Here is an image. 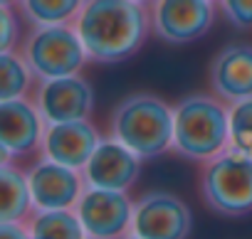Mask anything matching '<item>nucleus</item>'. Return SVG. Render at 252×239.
Instances as JSON below:
<instances>
[{
	"mask_svg": "<svg viewBox=\"0 0 252 239\" xmlns=\"http://www.w3.org/2000/svg\"><path fill=\"white\" fill-rule=\"evenodd\" d=\"M230 148V104L215 94H188L176 104L173 151L205 163Z\"/></svg>",
	"mask_w": 252,
	"mask_h": 239,
	"instance_id": "nucleus-3",
	"label": "nucleus"
},
{
	"mask_svg": "<svg viewBox=\"0 0 252 239\" xmlns=\"http://www.w3.org/2000/svg\"><path fill=\"white\" fill-rule=\"evenodd\" d=\"M89 59L116 64L134 57L154 32L151 8L134 0H87L72 23Z\"/></svg>",
	"mask_w": 252,
	"mask_h": 239,
	"instance_id": "nucleus-1",
	"label": "nucleus"
},
{
	"mask_svg": "<svg viewBox=\"0 0 252 239\" xmlns=\"http://www.w3.org/2000/svg\"><path fill=\"white\" fill-rule=\"evenodd\" d=\"M121 239H139V237H136V234H131V232H129V234H126V237H121Z\"/></svg>",
	"mask_w": 252,
	"mask_h": 239,
	"instance_id": "nucleus-25",
	"label": "nucleus"
},
{
	"mask_svg": "<svg viewBox=\"0 0 252 239\" xmlns=\"http://www.w3.org/2000/svg\"><path fill=\"white\" fill-rule=\"evenodd\" d=\"M15 3H20V0H0V8H13Z\"/></svg>",
	"mask_w": 252,
	"mask_h": 239,
	"instance_id": "nucleus-23",
	"label": "nucleus"
},
{
	"mask_svg": "<svg viewBox=\"0 0 252 239\" xmlns=\"http://www.w3.org/2000/svg\"><path fill=\"white\" fill-rule=\"evenodd\" d=\"M20 42V23L13 8H0V52H10Z\"/></svg>",
	"mask_w": 252,
	"mask_h": 239,
	"instance_id": "nucleus-21",
	"label": "nucleus"
},
{
	"mask_svg": "<svg viewBox=\"0 0 252 239\" xmlns=\"http://www.w3.org/2000/svg\"><path fill=\"white\" fill-rule=\"evenodd\" d=\"M87 0H20V13L30 25L74 23Z\"/></svg>",
	"mask_w": 252,
	"mask_h": 239,
	"instance_id": "nucleus-17",
	"label": "nucleus"
},
{
	"mask_svg": "<svg viewBox=\"0 0 252 239\" xmlns=\"http://www.w3.org/2000/svg\"><path fill=\"white\" fill-rule=\"evenodd\" d=\"M210 94L225 104H237L252 99V45L230 42L210 62L208 69Z\"/></svg>",
	"mask_w": 252,
	"mask_h": 239,
	"instance_id": "nucleus-13",
	"label": "nucleus"
},
{
	"mask_svg": "<svg viewBox=\"0 0 252 239\" xmlns=\"http://www.w3.org/2000/svg\"><path fill=\"white\" fill-rule=\"evenodd\" d=\"M20 54L37 81L72 77L84 69L89 54L72 23L67 25H32L20 45Z\"/></svg>",
	"mask_w": 252,
	"mask_h": 239,
	"instance_id": "nucleus-4",
	"label": "nucleus"
},
{
	"mask_svg": "<svg viewBox=\"0 0 252 239\" xmlns=\"http://www.w3.org/2000/svg\"><path fill=\"white\" fill-rule=\"evenodd\" d=\"M213 3H218V0H213Z\"/></svg>",
	"mask_w": 252,
	"mask_h": 239,
	"instance_id": "nucleus-26",
	"label": "nucleus"
},
{
	"mask_svg": "<svg viewBox=\"0 0 252 239\" xmlns=\"http://www.w3.org/2000/svg\"><path fill=\"white\" fill-rule=\"evenodd\" d=\"M176 106L166 99L136 91L124 96L109 113V136L131 148L141 160L173 151Z\"/></svg>",
	"mask_w": 252,
	"mask_h": 239,
	"instance_id": "nucleus-2",
	"label": "nucleus"
},
{
	"mask_svg": "<svg viewBox=\"0 0 252 239\" xmlns=\"http://www.w3.org/2000/svg\"><path fill=\"white\" fill-rule=\"evenodd\" d=\"M139 173H141V158L111 136L101 138V143L82 168L87 187H104L121 192H126L139 180Z\"/></svg>",
	"mask_w": 252,
	"mask_h": 239,
	"instance_id": "nucleus-12",
	"label": "nucleus"
},
{
	"mask_svg": "<svg viewBox=\"0 0 252 239\" xmlns=\"http://www.w3.org/2000/svg\"><path fill=\"white\" fill-rule=\"evenodd\" d=\"M0 192H3L0 222H25L30 212L35 210L28 173L13 168L10 163L0 165Z\"/></svg>",
	"mask_w": 252,
	"mask_h": 239,
	"instance_id": "nucleus-15",
	"label": "nucleus"
},
{
	"mask_svg": "<svg viewBox=\"0 0 252 239\" xmlns=\"http://www.w3.org/2000/svg\"><path fill=\"white\" fill-rule=\"evenodd\" d=\"M28 183L35 210H74L87 190L82 170L55 163L45 156L28 168Z\"/></svg>",
	"mask_w": 252,
	"mask_h": 239,
	"instance_id": "nucleus-11",
	"label": "nucleus"
},
{
	"mask_svg": "<svg viewBox=\"0 0 252 239\" xmlns=\"http://www.w3.org/2000/svg\"><path fill=\"white\" fill-rule=\"evenodd\" d=\"M32 84L35 74L20 52H0V101L28 96Z\"/></svg>",
	"mask_w": 252,
	"mask_h": 239,
	"instance_id": "nucleus-18",
	"label": "nucleus"
},
{
	"mask_svg": "<svg viewBox=\"0 0 252 239\" xmlns=\"http://www.w3.org/2000/svg\"><path fill=\"white\" fill-rule=\"evenodd\" d=\"M32 239H87L74 210H35L28 219Z\"/></svg>",
	"mask_w": 252,
	"mask_h": 239,
	"instance_id": "nucleus-16",
	"label": "nucleus"
},
{
	"mask_svg": "<svg viewBox=\"0 0 252 239\" xmlns=\"http://www.w3.org/2000/svg\"><path fill=\"white\" fill-rule=\"evenodd\" d=\"M0 239H32L25 222H0Z\"/></svg>",
	"mask_w": 252,
	"mask_h": 239,
	"instance_id": "nucleus-22",
	"label": "nucleus"
},
{
	"mask_svg": "<svg viewBox=\"0 0 252 239\" xmlns=\"http://www.w3.org/2000/svg\"><path fill=\"white\" fill-rule=\"evenodd\" d=\"M99 143H101V136L89 118H84V121H67V124H47L40 153L55 163L82 170Z\"/></svg>",
	"mask_w": 252,
	"mask_h": 239,
	"instance_id": "nucleus-14",
	"label": "nucleus"
},
{
	"mask_svg": "<svg viewBox=\"0 0 252 239\" xmlns=\"http://www.w3.org/2000/svg\"><path fill=\"white\" fill-rule=\"evenodd\" d=\"M225 20L237 30H252V0H218Z\"/></svg>",
	"mask_w": 252,
	"mask_h": 239,
	"instance_id": "nucleus-20",
	"label": "nucleus"
},
{
	"mask_svg": "<svg viewBox=\"0 0 252 239\" xmlns=\"http://www.w3.org/2000/svg\"><path fill=\"white\" fill-rule=\"evenodd\" d=\"M45 129L47 121L42 118L35 99L20 96L10 101H0V151H3V163L40 151Z\"/></svg>",
	"mask_w": 252,
	"mask_h": 239,
	"instance_id": "nucleus-9",
	"label": "nucleus"
},
{
	"mask_svg": "<svg viewBox=\"0 0 252 239\" xmlns=\"http://www.w3.org/2000/svg\"><path fill=\"white\" fill-rule=\"evenodd\" d=\"M215 23L213 0H156L151 5L154 35L166 45H188Z\"/></svg>",
	"mask_w": 252,
	"mask_h": 239,
	"instance_id": "nucleus-8",
	"label": "nucleus"
},
{
	"mask_svg": "<svg viewBox=\"0 0 252 239\" xmlns=\"http://www.w3.org/2000/svg\"><path fill=\"white\" fill-rule=\"evenodd\" d=\"M203 202L225 217L252 212V158L227 148L203 163L200 170Z\"/></svg>",
	"mask_w": 252,
	"mask_h": 239,
	"instance_id": "nucleus-5",
	"label": "nucleus"
},
{
	"mask_svg": "<svg viewBox=\"0 0 252 239\" xmlns=\"http://www.w3.org/2000/svg\"><path fill=\"white\" fill-rule=\"evenodd\" d=\"M230 148L252 158V99L230 104Z\"/></svg>",
	"mask_w": 252,
	"mask_h": 239,
	"instance_id": "nucleus-19",
	"label": "nucleus"
},
{
	"mask_svg": "<svg viewBox=\"0 0 252 239\" xmlns=\"http://www.w3.org/2000/svg\"><path fill=\"white\" fill-rule=\"evenodd\" d=\"M190 229L193 212L173 192L154 190L134 202L131 234L139 239H188Z\"/></svg>",
	"mask_w": 252,
	"mask_h": 239,
	"instance_id": "nucleus-6",
	"label": "nucleus"
},
{
	"mask_svg": "<svg viewBox=\"0 0 252 239\" xmlns=\"http://www.w3.org/2000/svg\"><path fill=\"white\" fill-rule=\"evenodd\" d=\"M47 124L84 121L94 111V89L82 74L45 79L32 94Z\"/></svg>",
	"mask_w": 252,
	"mask_h": 239,
	"instance_id": "nucleus-10",
	"label": "nucleus"
},
{
	"mask_svg": "<svg viewBox=\"0 0 252 239\" xmlns=\"http://www.w3.org/2000/svg\"><path fill=\"white\" fill-rule=\"evenodd\" d=\"M134 3H139V5H146V8H151L156 0H134Z\"/></svg>",
	"mask_w": 252,
	"mask_h": 239,
	"instance_id": "nucleus-24",
	"label": "nucleus"
},
{
	"mask_svg": "<svg viewBox=\"0 0 252 239\" xmlns=\"http://www.w3.org/2000/svg\"><path fill=\"white\" fill-rule=\"evenodd\" d=\"M87 239H121L131 232L134 202L121 190L87 187L74 207Z\"/></svg>",
	"mask_w": 252,
	"mask_h": 239,
	"instance_id": "nucleus-7",
	"label": "nucleus"
}]
</instances>
